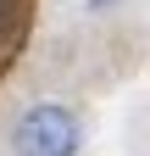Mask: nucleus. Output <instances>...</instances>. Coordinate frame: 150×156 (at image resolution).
<instances>
[{"label":"nucleus","mask_w":150,"mask_h":156,"mask_svg":"<svg viewBox=\"0 0 150 156\" xmlns=\"http://www.w3.org/2000/svg\"><path fill=\"white\" fill-rule=\"evenodd\" d=\"M78 145H84V123L61 101L28 106L17 117V128H11V151L17 156H78Z\"/></svg>","instance_id":"nucleus-1"},{"label":"nucleus","mask_w":150,"mask_h":156,"mask_svg":"<svg viewBox=\"0 0 150 156\" xmlns=\"http://www.w3.org/2000/svg\"><path fill=\"white\" fill-rule=\"evenodd\" d=\"M95 6H106V0H95Z\"/></svg>","instance_id":"nucleus-2"}]
</instances>
